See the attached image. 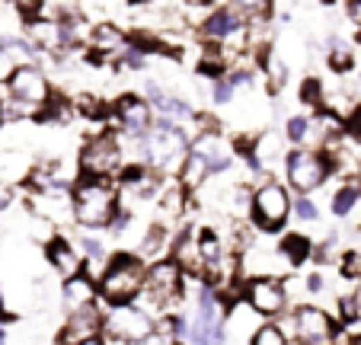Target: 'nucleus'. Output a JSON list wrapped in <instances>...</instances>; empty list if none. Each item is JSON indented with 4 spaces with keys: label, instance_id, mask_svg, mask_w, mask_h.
<instances>
[{
    "label": "nucleus",
    "instance_id": "18",
    "mask_svg": "<svg viewBox=\"0 0 361 345\" xmlns=\"http://www.w3.org/2000/svg\"><path fill=\"white\" fill-rule=\"evenodd\" d=\"M170 253H173V259L183 265L185 278H202L204 275V259H202V250H198V234L192 227L173 237Z\"/></svg>",
    "mask_w": 361,
    "mask_h": 345
},
{
    "label": "nucleus",
    "instance_id": "20",
    "mask_svg": "<svg viewBox=\"0 0 361 345\" xmlns=\"http://www.w3.org/2000/svg\"><path fill=\"white\" fill-rule=\"evenodd\" d=\"M61 301H64V307H68V313L71 310H80V307H87V304H96V301H99L96 278L87 275V272H77V275L64 278Z\"/></svg>",
    "mask_w": 361,
    "mask_h": 345
},
{
    "label": "nucleus",
    "instance_id": "39",
    "mask_svg": "<svg viewBox=\"0 0 361 345\" xmlns=\"http://www.w3.org/2000/svg\"><path fill=\"white\" fill-rule=\"evenodd\" d=\"M192 7H208V4H212V0H189Z\"/></svg>",
    "mask_w": 361,
    "mask_h": 345
},
{
    "label": "nucleus",
    "instance_id": "32",
    "mask_svg": "<svg viewBox=\"0 0 361 345\" xmlns=\"http://www.w3.org/2000/svg\"><path fill=\"white\" fill-rule=\"evenodd\" d=\"M231 7H237L243 16H266L272 10V0H231Z\"/></svg>",
    "mask_w": 361,
    "mask_h": 345
},
{
    "label": "nucleus",
    "instance_id": "5",
    "mask_svg": "<svg viewBox=\"0 0 361 345\" xmlns=\"http://www.w3.org/2000/svg\"><path fill=\"white\" fill-rule=\"evenodd\" d=\"M154 332V313L135 304H102V342L112 345H141Z\"/></svg>",
    "mask_w": 361,
    "mask_h": 345
},
{
    "label": "nucleus",
    "instance_id": "22",
    "mask_svg": "<svg viewBox=\"0 0 361 345\" xmlns=\"http://www.w3.org/2000/svg\"><path fill=\"white\" fill-rule=\"evenodd\" d=\"M157 224H164V227H176L179 221H183L185 214V189L183 186H170V189L157 192Z\"/></svg>",
    "mask_w": 361,
    "mask_h": 345
},
{
    "label": "nucleus",
    "instance_id": "40",
    "mask_svg": "<svg viewBox=\"0 0 361 345\" xmlns=\"http://www.w3.org/2000/svg\"><path fill=\"white\" fill-rule=\"evenodd\" d=\"M0 320H7V304H4V298H0Z\"/></svg>",
    "mask_w": 361,
    "mask_h": 345
},
{
    "label": "nucleus",
    "instance_id": "30",
    "mask_svg": "<svg viewBox=\"0 0 361 345\" xmlns=\"http://www.w3.org/2000/svg\"><path fill=\"white\" fill-rule=\"evenodd\" d=\"M323 83L317 80V77H307L304 83H300V102L304 106H314V109H320L323 106Z\"/></svg>",
    "mask_w": 361,
    "mask_h": 345
},
{
    "label": "nucleus",
    "instance_id": "12",
    "mask_svg": "<svg viewBox=\"0 0 361 345\" xmlns=\"http://www.w3.org/2000/svg\"><path fill=\"white\" fill-rule=\"evenodd\" d=\"M26 208L35 217H45L51 227H64L74 221V208H71V186L68 183H51L35 189L26 198Z\"/></svg>",
    "mask_w": 361,
    "mask_h": 345
},
{
    "label": "nucleus",
    "instance_id": "17",
    "mask_svg": "<svg viewBox=\"0 0 361 345\" xmlns=\"http://www.w3.org/2000/svg\"><path fill=\"white\" fill-rule=\"evenodd\" d=\"M45 253H48L51 269L61 278H71V275H77V272H83V253L77 250V243H71L68 237L51 234V237L45 240Z\"/></svg>",
    "mask_w": 361,
    "mask_h": 345
},
{
    "label": "nucleus",
    "instance_id": "42",
    "mask_svg": "<svg viewBox=\"0 0 361 345\" xmlns=\"http://www.w3.org/2000/svg\"><path fill=\"white\" fill-rule=\"evenodd\" d=\"M358 208H361V192H358Z\"/></svg>",
    "mask_w": 361,
    "mask_h": 345
},
{
    "label": "nucleus",
    "instance_id": "23",
    "mask_svg": "<svg viewBox=\"0 0 361 345\" xmlns=\"http://www.w3.org/2000/svg\"><path fill=\"white\" fill-rule=\"evenodd\" d=\"M227 68H231V54H227L224 45H204L202 48V58H198V74L218 80V77L227 74Z\"/></svg>",
    "mask_w": 361,
    "mask_h": 345
},
{
    "label": "nucleus",
    "instance_id": "31",
    "mask_svg": "<svg viewBox=\"0 0 361 345\" xmlns=\"http://www.w3.org/2000/svg\"><path fill=\"white\" fill-rule=\"evenodd\" d=\"M307 128H310V119H307V115H291V119H288V125H285V138L291 144H304Z\"/></svg>",
    "mask_w": 361,
    "mask_h": 345
},
{
    "label": "nucleus",
    "instance_id": "36",
    "mask_svg": "<svg viewBox=\"0 0 361 345\" xmlns=\"http://www.w3.org/2000/svg\"><path fill=\"white\" fill-rule=\"evenodd\" d=\"M342 275L352 278V282H358L361 278V253L358 250H352V253L342 256Z\"/></svg>",
    "mask_w": 361,
    "mask_h": 345
},
{
    "label": "nucleus",
    "instance_id": "26",
    "mask_svg": "<svg viewBox=\"0 0 361 345\" xmlns=\"http://www.w3.org/2000/svg\"><path fill=\"white\" fill-rule=\"evenodd\" d=\"M358 186L355 183H345V186H339V189L333 192V198H329V208H333V214L336 217H348L355 208H358Z\"/></svg>",
    "mask_w": 361,
    "mask_h": 345
},
{
    "label": "nucleus",
    "instance_id": "21",
    "mask_svg": "<svg viewBox=\"0 0 361 345\" xmlns=\"http://www.w3.org/2000/svg\"><path fill=\"white\" fill-rule=\"evenodd\" d=\"M87 42L99 58H118V54L128 48V35H125L116 23H96V26L90 29Z\"/></svg>",
    "mask_w": 361,
    "mask_h": 345
},
{
    "label": "nucleus",
    "instance_id": "41",
    "mask_svg": "<svg viewBox=\"0 0 361 345\" xmlns=\"http://www.w3.org/2000/svg\"><path fill=\"white\" fill-rule=\"evenodd\" d=\"M131 4H154V0H131Z\"/></svg>",
    "mask_w": 361,
    "mask_h": 345
},
{
    "label": "nucleus",
    "instance_id": "6",
    "mask_svg": "<svg viewBox=\"0 0 361 345\" xmlns=\"http://www.w3.org/2000/svg\"><path fill=\"white\" fill-rule=\"evenodd\" d=\"M275 323L285 329L288 342H300V345H326L339 336V323L317 304H300L294 310L288 307L285 317L275 320Z\"/></svg>",
    "mask_w": 361,
    "mask_h": 345
},
{
    "label": "nucleus",
    "instance_id": "33",
    "mask_svg": "<svg viewBox=\"0 0 361 345\" xmlns=\"http://www.w3.org/2000/svg\"><path fill=\"white\" fill-rule=\"evenodd\" d=\"M77 250L83 253V259H93V256H109V253H106V243H102L99 237H93V234H83L80 237V243H77Z\"/></svg>",
    "mask_w": 361,
    "mask_h": 345
},
{
    "label": "nucleus",
    "instance_id": "8",
    "mask_svg": "<svg viewBox=\"0 0 361 345\" xmlns=\"http://www.w3.org/2000/svg\"><path fill=\"white\" fill-rule=\"evenodd\" d=\"M329 160L320 147H307V144H298L294 150H288L285 157V176H288V189L294 192H317L323 183L329 179Z\"/></svg>",
    "mask_w": 361,
    "mask_h": 345
},
{
    "label": "nucleus",
    "instance_id": "14",
    "mask_svg": "<svg viewBox=\"0 0 361 345\" xmlns=\"http://www.w3.org/2000/svg\"><path fill=\"white\" fill-rule=\"evenodd\" d=\"M112 119L122 125L125 135H137V138H141L144 131L154 125V106H150L144 96H137V93H122L116 99Z\"/></svg>",
    "mask_w": 361,
    "mask_h": 345
},
{
    "label": "nucleus",
    "instance_id": "15",
    "mask_svg": "<svg viewBox=\"0 0 361 345\" xmlns=\"http://www.w3.org/2000/svg\"><path fill=\"white\" fill-rule=\"evenodd\" d=\"M262 313H256L250 304H246L243 298L231 301L224 310V339L227 342H252V336H256V329H259L262 323Z\"/></svg>",
    "mask_w": 361,
    "mask_h": 345
},
{
    "label": "nucleus",
    "instance_id": "38",
    "mask_svg": "<svg viewBox=\"0 0 361 345\" xmlns=\"http://www.w3.org/2000/svg\"><path fill=\"white\" fill-rule=\"evenodd\" d=\"M348 20L361 29V0H348Z\"/></svg>",
    "mask_w": 361,
    "mask_h": 345
},
{
    "label": "nucleus",
    "instance_id": "29",
    "mask_svg": "<svg viewBox=\"0 0 361 345\" xmlns=\"http://www.w3.org/2000/svg\"><path fill=\"white\" fill-rule=\"evenodd\" d=\"M291 211L298 214V221H304V224L320 221V208H317V202H310V195H304V192H298V198H291Z\"/></svg>",
    "mask_w": 361,
    "mask_h": 345
},
{
    "label": "nucleus",
    "instance_id": "10",
    "mask_svg": "<svg viewBox=\"0 0 361 345\" xmlns=\"http://www.w3.org/2000/svg\"><path fill=\"white\" fill-rule=\"evenodd\" d=\"M250 217H252V224L259 230H266V234L285 227V221L291 217V189L275 183V179L256 186L250 195Z\"/></svg>",
    "mask_w": 361,
    "mask_h": 345
},
{
    "label": "nucleus",
    "instance_id": "9",
    "mask_svg": "<svg viewBox=\"0 0 361 345\" xmlns=\"http://www.w3.org/2000/svg\"><path fill=\"white\" fill-rule=\"evenodd\" d=\"M122 160L125 157H122L118 135L102 131V135L87 138L83 147L77 150V173L80 176H93V179H106V176H116Z\"/></svg>",
    "mask_w": 361,
    "mask_h": 345
},
{
    "label": "nucleus",
    "instance_id": "1",
    "mask_svg": "<svg viewBox=\"0 0 361 345\" xmlns=\"http://www.w3.org/2000/svg\"><path fill=\"white\" fill-rule=\"evenodd\" d=\"M71 208H74V224L83 230H106L112 217L118 214V198L112 176L93 179L80 176L71 186Z\"/></svg>",
    "mask_w": 361,
    "mask_h": 345
},
{
    "label": "nucleus",
    "instance_id": "34",
    "mask_svg": "<svg viewBox=\"0 0 361 345\" xmlns=\"http://www.w3.org/2000/svg\"><path fill=\"white\" fill-rule=\"evenodd\" d=\"M233 96H237V87H233L227 77H218L212 87V99L218 102V106H227V102H233Z\"/></svg>",
    "mask_w": 361,
    "mask_h": 345
},
{
    "label": "nucleus",
    "instance_id": "24",
    "mask_svg": "<svg viewBox=\"0 0 361 345\" xmlns=\"http://www.w3.org/2000/svg\"><path fill=\"white\" fill-rule=\"evenodd\" d=\"M285 144H281V138L275 135V131H266V135H259L256 141H252V154H256V160H259L262 169L275 167L279 160H285Z\"/></svg>",
    "mask_w": 361,
    "mask_h": 345
},
{
    "label": "nucleus",
    "instance_id": "13",
    "mask_svg": "<svg viewBox=\"0 0 361 345\" xmlns=\"http://www.w3.org/2000/svg\"><path fill=\"white\" fill-rule=\"evenodd\" d=\"M102 304H87L80 310H71L68 323L58 332V342L64 345H102Z\"/></svg>",
    "mask_w": 361,
    "mask_h": 345
},
{
    "label": "nucleus",
    "instance_id": "4",
    "mask_svg": "<svg viewBox=\"0 0 361 345\" xmlns=\"http://www.w3.org/2000/svg\"><path fill=\"white\" fill-rule=\"evenodd\" d=\"M10 99H7V119H42L48 99H51V83L45 71L35 61L20 64L13 77L7 80Z\"/></svg>",
    "mask_w": 361,
    "mask_h": 345
},
{
    "label": "nucleus",
    "instance_id": "7",
    "mask_svg": "<svg viewBox=\"0 0 361 345\" xmlns=\"http://www.w3.org/2000/svg\"><path fill=\"white\" fill-rule=\"evenodd\" d=\"M185 294V272L183 265L173 256H160L157 262L147 265V275H144V288L137 298H144L154 310H170L173 304H179Z\"/></svg>",
    "mask_w": 361,
    "mask_h": 345
},
{
    "label": "nucleus",
    "instance_id": "3",
    "mask_svg": "<svg viewBox=\"0 0 361 345\" xmlns=\"http://www.w3.org/2000/svg\"><path fill=\"white\" fill-rule=\"evenodd\" d=\"M144 275H147V262H144L137 253H116L109 256L102 275L96 278V288H99V301L102 304H128L137 301L144 288Z\"/></svg>",
    "mask_w": 361,
    "mask_h": 345
},
{
    "label": "nucleus",
    "instance_id": "11",
    "mask_svg": "<svg viewBox=\"0 0 361 345\" xmlns=\"http://www.w3.org/2000/svg\"><path fill=\"white\" fill-rule=\"evenodd\" d=\"M243 301L256 313H262L266 320L281 317V313L291 307L285 284H281V278H275V275H252V278H246V282H243Z\"/></svg>",
    "mask_w": 361,
    "mask_h": 345
},
{
    "label": "nucleus",
    "instance_id": "16",
    "mask_svg": "<svg viewBox=\"0 0 361 345\" xmlns=\"http://www.w3.org/2000/svg\"><path fill=\"white\" fill-rule=\"evenodd\" d=\"M246 26V16L240 13L237 7H218L212 10V13L204 16L202 23H198V29H202L204 39H212V42H231L233 35H240Z\"/></svg>",
    "mask_w": 361,
    "mask_h": 345
},
{
    "label": "nucleus",
    "instance_id": "19",
    "mask_svg": "<svg viewBox=\"0 0 361 345\" xmlns=\"http://www.w3.org/2000/svg\"><path fill=\"white\" fill-rule=\"evenodd\" d=\"M26 39L32 42L39 52H64V35H61V20H42V16H29L26 20Z\"/></svg>",
    "mask_w": 361,
    "mask_h": 345
},
{
    "label": "nucleus",
    "instance_id": "25",
    "mask_svg": "<svg viewBox=\"0 0 361 345\" xmlns=\"http://www.w3.org/2000/svg\"><path fill=\"white\" fill-rule=\"evenodd\" d=\"M279 253L288 259L291 265H300L304 259L314 256V243L307 237H300V234H285V240L279 243Z\"/></svg>",
    "mask_w": 361,
    "mask_h": 345
},
{
    "label": "nucleus",
    "instance_id": "27",
    "mask_svg": "<svg viewBox=\"0 0 361 345\" xmlns=\"http://www.w3.org/2000/svg\"><path fill=\"white\" fill-rule=\"evenodd\" d=\"M326 64L336 71V74H345V71H352V64H355L352 48H348L342 39H333V42H329V52H326Z\"/></svg>",
    "mask_w": 361,
    "mask_h": 345
},
{
    "label": "nucleus",
    "instance_id": "37",
    "mask_svg": "<svg viewBox=\"0 0 361 345\" xmlns=\"http://www.w3.org/2000/svg\"><path fill=\"white\" fill-rule=\"evenodd\" d=\"M10 202H13V189H10V186L0 179V211H7Z\"/></svg>",
    "mask_w": 361,
    "mask_h": 345
},
{
    "label": "nucleus",
    "instance_id": "2",
    "mask_svg": "<svg viewBox=\"0 0 361 345\" xmlns=\"http://www.w3.org/2000/svg\"><path fill=\"white\" fill-rule=\"evenodd\" d=\"M144 144V163L160 176H176L183 160L189 157V135L183 131V125L160 115L157 125H150L141 135Z\"/></svg>",
    "mask_w": 361,
    "mask_h": 345
},
{
    "label": "nucleus",
    "instance_id": "35",
    "mask_svg": "<svg viewBox=\"0 0 361 345\" xmlns=\"http://www.w3.org/2000/svg\"><path fill=\"white\" fill-rule=\"evenodd\" d=\"M16 68H20V58H16L7 45H0V83H7Z\"/></svg>",
    "mask_w": 361,
    "mask_h": 345
},
{
    "label": "nucleus",
    "instance_id": "28",
    "mask_svg": "<svg viewBox=\"0 0 361 345\" xmlns=\"http://www.w3.org/2000/svg\"><path fill=\"white\" fill-rule=\"evenodd\" d=\"M252 345H288V336L275 320H262L256 336H252Z\"/></svg>",
    "mask_w": 361,
    "mask_h": 345
}]
</instances>
